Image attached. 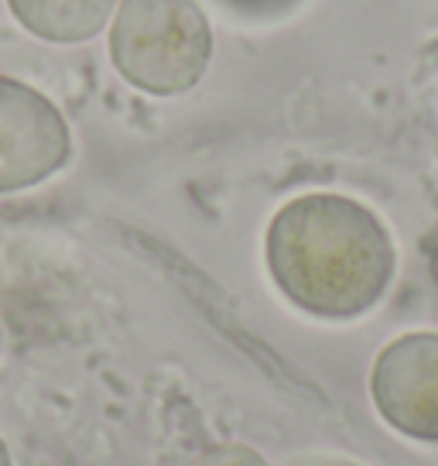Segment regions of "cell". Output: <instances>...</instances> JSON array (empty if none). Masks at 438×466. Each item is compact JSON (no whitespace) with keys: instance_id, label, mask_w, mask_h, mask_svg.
<instances>
[{"instance_id":"obj_1","label":"cell","mask_w":438,"mask_h":466,"mask_svg":"<svg viewBox=\"0 0 438 466\" xmlns=\"http://www.w3.org/2000/svg\"><path fill=\"white\" fill-rule=\"evenodd\" d=\"M264 261L294 309L346 322L366 316L387 295L397 250L370 206L336 192H308L267 223Z\"/></svg>"},{"instance_id":"obj_2","label":"cell","mask_w":438,"mask_h":466,"mask_svg":"<svg viewBox=\"0 0 438 466\" xmlns=\"http://www.w3.org/2000/svg\"><path fill=\"white\" fill-rule=\"evenodd\" d=\"M213 28L199 0H120L110 62L147 96H182L209 69Z\"/></svg>"},{"instance_id":"obj_3","label":"cell","mask_w":438,"mask_h":466,"mask_svg":"<svg viewBox=\"0 0 438 466\" xmlns=\"http://www.w3.org/2000/svg\"><path fill=\"white\" fill-rule=\"evenodd\" d=\"M73 158V131L35 86L0 76V196L48 182Z\"/></svg>"},{"instance_id":"obj_4","label":"cell","mask_w":438,"mask_h":466,"mask_svg":"<svg viewBox=\"0 0 438 466\" xmlns=\"http://www.w3.org/2000/svg\"><path fill=\"white\" fill-rule=\"evenodd\" d=\"M370 398L394 432L438 442V333H404L380 350Z\"/></svg>"},{"instance_id":"obj_5","label":"cell","mask_w":438,"mask_h":466,"mask_svg":"<svg viewBox=\"0 0 438 466\" xmlns=\"http://www.w3.org/2000/svg\"><path fill=\"white\" fill-rule=\"evenodd\" d=\"M11 15L35 38L52 45H79L96 38L117 0H7Z\"/></svg>"},{"instance_id":"obj_6","label":"cell","mask_w":438,"mask_h":466,"mask_svg":"<svg viewBox=\"0 0 438 466\" xmlns=\"http://www.w3.org/2000/svg\"><path fill=\"white\" fill-rule=\"evenodd\" d=\"M195 466H271L257 450H250L244 442H223L203 452V460Z\"/></svg>"},{"instance_id":"obj_7","label":"cell","mask_w":438,"mask_h":466,"mask_svg":"<svg viewBox=\"0 0 438 466\" xmlns=\"http://www.w3.org/2000/svg\"><path fill=\"white\" fill-rule=\"evenodd\" d=\"M0 466H11V450H7L4 439H0Z\"/></svg>"}]
</instances>
